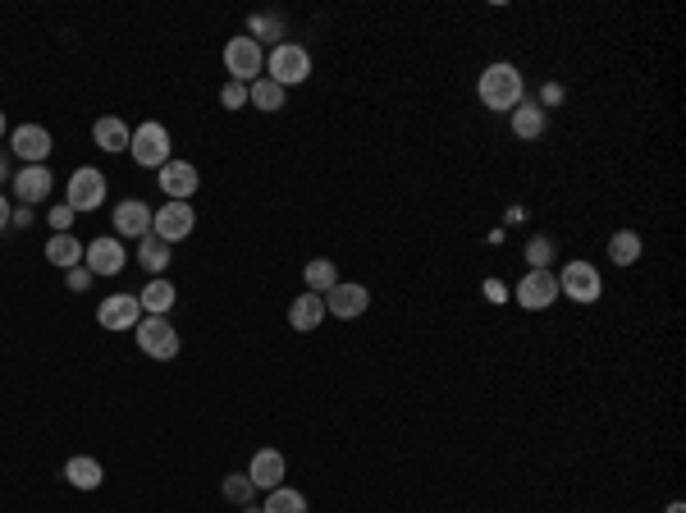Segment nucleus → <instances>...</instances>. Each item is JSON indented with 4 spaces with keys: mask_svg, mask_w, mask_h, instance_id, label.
<instances>
[{
    "mask_svg": "<svg viewBox=\"0 0 686 513\" xmlns=\"http://www.w3.org/2000/svg\"><path fill=\"white\" fill-rule=\"evenodd\" d=\"M83 252H87V243H78L74 234H51V239H46V262L60 266V271L83 266Z\"/></svg>",
    "mask_w": 686,
    "mask_h": 513,
    "instance_id": "22",
    "label": "nucleus"
},
{
    "mask_svg": "<svg viewBox=\"0 0 686 513\" xmlns=\"http://www.w3.org/2000/svg\"><path fill=\"white\" fill-rule=\"evenodd\" d=\"M302 280H307V294H321L325 298L334 284H339V271H334L330 257H311L307 271H302Z\"/></svg>",
    "mask_w": 686,
    "mask_h": 513,
    "instance_id": "27",
    "label": "nucleus"
},
{
    "mask_svg": "<svg viewBox=\"0 0 686 513\" xmlns=\"http://www.w3.org/2000/svg\"><path fill=\"white\" fill-rule=\"evenodd\" d=\"M220 495H225L229 504H238V509H247V504L257 500V486H252L247 472H229V477L220 481Z\"/></svg>",
    "mask_w": 686,
    "mask_h": 513,
    "instance_id": "30",
    "label": "nucleus"
},
{
    "mask_svg": "<svg viewBox=\"0 0 686 513\" xmlns=\"http://www.w3.org/2000/svg\"><path fill=\"white\" fill-rule=\"evenodd\" d=\"M0 138H5V110H0Z\"/></svg>",
    "mask_w": 686,
    "mask_h": 513,
    "instance_id": "41",
    "label": "nucleus"
},
{
    "mask_svg": "<svg viewBox=\"0 0 686 513\" xmlns=\"http://www.w3.org/2000/svg\"><path fill=\"white\" fill-rule=\"evenodd\" d=\"M51 230L55 234H74V207H69V202H60V207H51Z\"/></svg>",
    "mask_w": 686,
    "mask_h": 513,
    "instance_id": "32",
    "label": "nucleus"
},
{
    "mask_svg": "<svg viewBox=\"0 0 686 513\" xmlns=\"http://www.w3.org/2000/svg\"><path fill=\"white\" fill-rule=\"evenodd\" d=\"M65 280H69V294H83V289H92L97 275L87 271V266H74V271H65Z\"/></svg>",
    "mask_w": 686,
    "mask_h": 513,
    "instance_id": "35",
    "label": "nucleus"
},
{
    "mask_svg": "<svg viewBox=\"0 0 686 513\" xmlns=\"http://www.w3.org/2000/svg\"><path fill=\"white\" fill-rule=\"evenodd\" d=\"M266 78H270V83H279L284 92L298 88V83H307V78H311V55H307V46H298V42L270 46V55H266Z\"/></svg>",
    "mask_w": 686,
    "mask_h": 513,
    "instance_id": "2",
    "label": "nucleus"
},
{
    "mask_svg": "<svg viewBox=\"0 0 686 513\" xmlns=\"http://www.w3.org/2000/svg\"><path fill=\"white\" fill-rule=\"evenodd\" d=\"M664 513H686V504H682V500H673V504H668Z\"/></svg>",
    "mask_w": 686,
    "mask_h": 513,
    "instance_id": "40",
    "label": "nucleus"
},
{
    "mask_svg": "<svg viewBox=\"0 0 686 513\" xmlns=\"http://www.w3.org/2000/svg\"><path fill=\"white\" fill-rule=\"evenodd\" d=\"M641 252H645V243H641V234L636 230H618L609 239V262L613 266H636L641 262Z\"/></svg>",
    "mask_w": 686,
    "mask_h": 513,
    "instance_id": "26",
    "label": "nucleus"
},
{
    "mask_svg": "<svg viewBox=\"0 0 686 513\" xmlns=\"http://www.w3.org/2000/svg\"><path fill=\"white\" fill-rule=\"evenodd\" d=\"M371 307V294H366V284H353V280H339L325 294V317H339V321H357Z\"/></svg>",
    "mask_w": 686,
    "mask_h": 513,
    "instance_id": "12",
    "label": "nucleus"
},
{
    "mask_svg": "<svg viewBox=\"0 0 686 513\" xmlns=\"http://www.w3.org/2000/svg\"><path fill=\"white\" fill-rule=\"evenodd\" d=\"M51 188H55L51 165H23L19 175H14V197H19V207H37V202H46Z\"/></svg>",
    "mask_w": 686,
    "mask_h": 513,
    "instance_id": "14",
    "label": "nucleus"
},
{
    "mask_svg": "<svg viewBox=\"0 0 686 513\" xmlns=\"http://www.w3.org/2000/svg\"><path fill=\"white\" fill-rule=\"evenodd\" d=\"M563 101H568V88H563V83H545V88H540V97H536V106L540 110H554V106H563Z\"/></svg>",
    "mask_w": 686,
    "mask_h": 513,
    "instance_id": "34",
    "label": "nucleus"
},
{
    "mask_svg": "<svg viewBox=\"0 0 686 513\" xmlns=\"http://www.w3.org/2000/svg\"><path fill=\"white\" fill-rule=\"evenodd\" d=\"M33 207H19V211H14V216H10V225H14V230H28V225H33Z\"/></svg>",
    "mask_w": 686,
    "mask_h": 513,
    "instance_id": "37",
    "label": "nucleus"
},
{
    "mask_svg": "<svg viewBox=\"0 0 686 513\" xmlns=\"http://www.w3.org/2000/svg\"><path fill=\"white\" fill-rule=\"evenodd\" d=\"M133 335H138V349L147 353V358H156V362L179 358V330L170 326V317H142L138 326H133Z\"/></svg>",
    "mask_w": 686,
    "mask_h": 513,
    "instance_id": "6",
    "label": "nucleus"
},
{
    "mask_svg": "<svg viewBox=\"0 0 686 513\" xmlns=\"http://www.w3.org/2000/svg\"><path fill=\"white\" fill-rule=\"evenodd\" d=\"M65 202L74 207V216L78 211H97L106 202V175H101L97 165H78L65 184Z\"/></svg>",
    "mask_w": 686,
    "mask_h": 513,
    "instance_id": "7",
    "label": "nucleus"
},
{
    "mask_svg": "<svg viewBox=\"0 0 686 513\" xmlns=\"http://www.w3.org/2000/svg\"><path fill=\"white\" fill-rule=\"evenodd\" d=\"M513 303L522 312H545L558 303V275L554 271H526L513 289Z\"/></svg>",
    "mask_w": 686,
    "mask_h": 513,
    "instance_id": "8",
    "label": "nucleus"
},
{
    "mask_svg": "<svg viewBox=\"0 0 686 513\" xmlns=\"http://www.w3.org/2000/svg\"><path fill=\"white\" fill-rule=\"evenodd\" d=\"M554 239L549 234H536V239H526V262H531V271H549L554 266Z\"/></svg>",
    "mask_w": 686,
    "mask_h": 513,
    "instance_id": "31",
    "label": "nucleus"
},
{
    "mask_svg": "<svg viewBox=\"0 0 686 513\" xmlns=\"http://www.w3.org/2000/svg\"><path fill=\"white\" fill-rule=\"evenodd\" d=\"M97 321H101V330H133L142 321L138 294H110L106 303L97 307Z\"/></svg>",
    "mask_w": 686,
    "mask_h": 513,
    "instance_id": "15",
    "label": "nucleus"
},
{
    "mask_svg": "<svg viewBox=\"0 0 686 513\" xmlns=\"http://www.w3.org/2000/svg\"><path fill=\"white\" fill-rule=\"evenodd\" d=\"M138 266L151 275V280H156V275H165V271H170V243L156 239V234H142V239H138Z\"/></svg>",
    "mask_w": 686,
    "mask_h": 513,
    "instance_id": "24",
    "label": "nucleus"
},
{
    "mask_svg": "<svg viewBox=\"0 0 686 513\" xmlns=\"http://www.w3.org/2000/svg\"><path fill=\"white\" fill-rule=\"evenodd\" d=\"M138 303H142L147 317H170L174 303H179V289H174L165 275H156V280H147V289L138 294Z\"/></svg>",
    "mask_w": 686,
    "mask_h": 513,
    "instance_id": "19",
    "label": "nucleus"
},
{
    "mask_svg": "<svg viewBox=\"0 0 686 513\" xmlns=\"http://www.w3.org/2000/svg\"><path fill=\"white\" fill-rule=\"evenodd\" d=\"M284 97H289V92L279 88V83H270L266 74H261L257 83H247V106L266 110V115H275V110H284Z\"/></svg>",
    "mask_w": 686,
    "mask_h": 513,
    "instance_id": "25",
    "label": "nucleus"
},
{
    "mask_svg": "<svg viewBox=\"0 0 686 513\" xmlns=\"http://www.w3.org/2000/svg\"><path fill=\"white\" fill-rule=\"evenodd\" d=\"M261 513H307V495L293 491V486H275V491H266Z\"/></svg>",
    "mask_w": 686,
    "mask_h": 513,
    "instance_id": "29",
    "label": "nucleus"
},
{
    "mask_svg": "<svg viewBox=\"0 0 686 513\" xmlns=\"http://www.w3.org/2000/svg\"><path fill=\"white\" fill-rule=\"evenodd\" d=\"M225 74L234 83H257L266 74V51L252 37H229L225 42Z\"/></svg>",
    "mask_w": 686,
    "mask_h": 513,
    "instance_id": "5",
    "label": "nucleus"
},
{
    "mask_svg": "<svg viewBox=\"0 0 686 513\" xmlns=\"http://www.w3.org/2000/svg\"><path fill=\"white\" fill-rule=\"evenodd\" d=\"M197 230V211L188 202H165L161 211H151V234L165 243H183Z\"/></svg>",
    "mask_w": 686,
    "mask_h": 513,
    "instance_id": "9",
    "label": "nucleus"
},
{
    "mask_svg": "<svg viewBox=\"0 0 686 513\" xmlns=\"http://www.w3.org/2000/svg\"><path fill=\"white\" fill-rule=\"evenodd\" d=\"M325 321V298L321 294H298L289 303V326L298 330V335H307V330H316Z\"/></svg>",
    "mask_w": 686,
    "mask_h": 513,
    "instance_id": "20",
    "label": "nucleus"
},
{
    "mask_svg": "<svg viewBox=\"0 0 686 513\" xmlns=\"http://www.w3.org/2000/svg\"><path fill=\"white\" fill-rule=\"evenodd\" d=\"M129 156L142 165V170H161L170 161V129L161 120H147L133 129V142H129Z\"/></svg>",
    "mask_w": 686,
    "mask_h": 513,
    "instance_id": "4",
    "label": "nucleus"
},
{
    "mask_svg": "<svg viewBox=\"0 0 686 513\" xmlns=\"http://www.w3.org/2000/svg\"><path fill=\"white\" fill-rule=\"evenodd\" d=\"M558 298H572V303L590 307L604 298V275L600 266L590 262H568L563 271H558Z\"/></svg>",
    "mask_w": 686,
    "mask_h": 513,
    "instance_id": "3",
    "label": "nucleus"
},
{
    "mask_svg": "<svg viewBox=\"0 0 686 513\" xmlns=\"http://www.w3.org/2000/svg\"><path fill=\"white\" fill-rule=\"evenodd\" d=\"M10 152L19 156L23 165H46V156L55 152L51 129H42V124H19V129L10 133Z\"/></svg>",
    "mask_w": 686,
    "mask_h": 513,
    "instance_id": "10",
    "label": "nucleus"
},
{
    "mask_svg": "<svg viewBox=\"0 0 686 513\" xmlns=\"http://www.w3.org/2000/svg\"><path fill=\"white\" fill-rule=\"evenodd\" d=\"M485 298H490V303H508V289H504V280H485Z\"/></svg>",
    "mask_w": 686,
    "mask_h": 513,
    "instance_id": "36",
    "label": "nucleus"
},
{
    "mask_svg": "<svg viewBox=\"0 0 686 513\" xmlns=\"http://www.w3.org/2000/svg\"><path fill=\"white\" fill-rule=\"evenodd\" d=\"M92 142H97V152H129V142H133V129L124 120H115V115H101L97 124H92Z\"/></svg>",
    "mask_w": 686,
    "mask_h": 513,
    "instance_id": "18",
    "label": "nucleus"
},
{
    "mask_svg": "<svg viewBox=\"0 0 686 513\" xmlns=\"http://www.w3.org/2000/svg\"><path fill=\"white\" fill-rule=\"evenodd\" d=\"M247 477H252L257 491H275V486H284V454H279V449H257L252 463H247Z\"/></svg>",
    "mask_w": 686,
    "mask_h": 513,
    "instance_id": "17",
    "label": "nucleus"
},
{
    "mask_svg": "<svg viewBox=\"0 0 686 513\" xmlns=\"http://www.w3.org/2000/svg\"><path fill=\"white\" fill-rule=\"evenodd\" d=\"M476 97H481V106L494 110V115H513V110L526 101V78H522V69L508 65V60H494V65H485L481 78H476Z\"/></svg>",
    "mask_w": 686,
    "mask_h": 513,
    "instance_id": "1",
    "label": "nucleus"
},
{
    "mask_svg": "<svg viewBox=\"0 0 686 513\" xmlns=\"http://www.w3.org/2000/svg\"><path fill=\"white\" fill-rule=\"evenodd\" d=\"M83 266L92 275H119L124 266H129V252H124V243L119 239H110V234H101V239H92L87 243V252H83Z\"/></svg>",
    "mask_w": 686,
    "mask_h": 513,
    "instance_id": "13",
    "label": "nucleus"
},
{
    "mask_svg": "<svg viewBox=\"0 0 686 513\" xmlns=\"http://www.w3.org/2000/svg\"><path fill=\"white\" fill-rule=\"evenodd\" d=\"M220 101H225V110H243L247 106V83H234V78H229L225 88H220Z\"/></svg>",
    "mask_w": 686,
    "mask_h": 513,
    "instance_id": "33",
    "label": "nucleus"
},
{
    "mask_svg": "<svg viewBox=\"0 0 686 513\" xmlns=\"http://www.w3.org/2000/svg\"><path fill=\"white\" fill-rule=\"evenodd\" d=\"M247 37H252V42H284V37H289V23L279 19V14H252V19H247Z\"/></svg>",
    "mask_w": 686,
    "mask_h": 513,
    "instance_id": "28",
    "label": "nucleus"
},
{
    "mask_svg": "<svg viewBox=\"0 0 686 513\" xmlns=\"http://www.w3.org/2000/svg\"><path fill=\"white\" fill-rule=\"evenodd\" d=\"M10 216H14V207L5 202V193H0V230H10Z\"/></svg>",
    "mask_w": 686,
    "mask_h": 513,
    "instance_id": "38",
    "label": "nucleus"
},
{
    "mask_svg": "<svg viewBox=\"0 0 686 513\" xmlns=\"http://www.w3.org/2000/svg\"><path fill=\"white\" fill-rule=\"evenodd\" d=\"M110 220H115L119 239H142V234H151V207L147 202H138V197H124Z\"/></svg>",
    "mask_w": 686,
    "mask_h": 513,
    "instance_id": "16",
    "label": "nucleus"
},
{
    "mask_svg": "<svg viewBox=\"0 0 686 513\" xmlns=\"http://www.w3.org/2000/svg\"><path fill=\"white\" fill-rule=\"evenodd\" d=\"M508 120H513V138H522V142H536L540 133H545V124H549V110H540L536 101L526 97L522 106H517L513 115H508Z\"/></svg>",
    "mask_w": 686,
    "mask_h": 513,
    "instance_id": "21",
    "label": "nucleus"
},
{
    "mask_svg": "<svg viewBox=\"0 0 686 513\" xmlns=\"http://www.w3.org/2000/svg\"><path fill=\"white\" fill-rule=\"evenodd\" d=\"M156 179H161V188H165V197H170V202H188V197L202 188L197 165L193 161H179V156H170V161L156 170Z\"/></svg>",
    "mask_w": 686,
    "mask_h": 513,
    "instance_id": "11",
    "label": "nucleus"
},
{
    "mask_svg": "<svg viewBox=\"0 0 686 513\" xmlns=\"http://www.w3.org/2000/svg\"><path fill=\"white\" fill-rule=\"evenodd\" d=\"M65 481L74 491H97L101 481H106V472H101V463L92 459V454H74V459L65 463Z\"/></svg>",
    "mask_w": 686,
    "mask_h": 513,
    "instance_id": "23",
    "label": "nucleus"
},
{
    "mask_svg": "<svg viewBox=\"0 0 686 513\" xmlns=\"http://www.w3.org/2000/svg\"><path fill=\"white\" fill-rule=\"evenodd\" d=\"M0 184H10V156L0 152Z\"/></svg>",
    "mask_w": 686,
    "mask_h": 513,
    "instance_id": "39",
    "label": "nucleus"
}]
</instances>
